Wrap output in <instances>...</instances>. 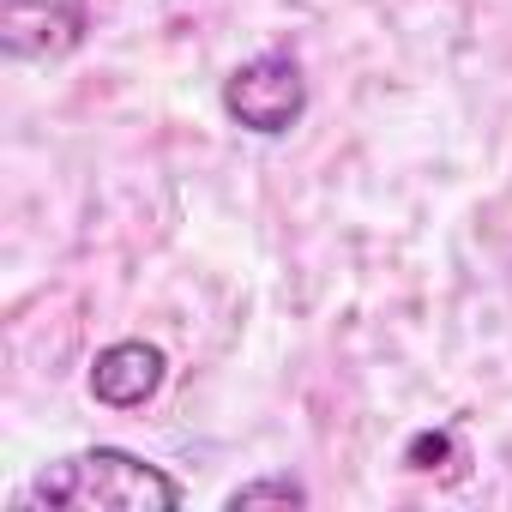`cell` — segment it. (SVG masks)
I'll return each mask as SVG.
<instances>
[{
    "label": "cell",
    "mask_w": 512,
    "mask_h": 512,
    "mask_svg": "<svg viewBox=\"0 0 512 512\" xmlns=\"http://www.w3.org/2000/svg\"><path fill=\"white\" fill-rule=\"evenodd\" d=\"M79 37H85V7L79 0H7V49L19 61L67 55Z\"/></svg>",
    "instance_id": "cell-3"
},
{
    "label": "cell",
    "mask_w": 512,
    "mask_h": 512,
    "mask_svg": "<svg viewBox=\"0 0 512 512\" xmlns=\"http://www.w3.org/2000/svg\"><path fill=\"white\" fill-rule=\"evenodd\" d=\"M163 350L157 344H145V338H121V344H109L103 356H97V368H91V392L109 404V410H139L145 398H157V386H163Z\"/></svg>",
    "instance_id": "cell-4"
},
{
    "label": "cell",
    "mask_w": 512,
    "mask_h": 512,
    "mask_svg": "<svg viewBox=\"0 0 512 512\" xmlns=\"http://www.w3.org/2000/svg\"><path fill=\"white\" fill-rule=\"evenodd\" d=\"M223 109L253 127V133H290L308 109V79H302V61L290 49H266L253 55L247 67L229 73L223 85Z\"/></svg>",
    "instance_id": "cell-2"
},
{
    "label": "cell",
    "mask_w": 512,
    "mask_h": 512,
    "mask_svg": "<svg viewBox=\"0 0 512 512\" xmlns=\"http://www.w3.org/2000/svg\"><path fill=\"white\" fill-rule=\"evenodd\" d=\"M49 506L55 512H169L181 506V482L121 446H91L49 464L19 494V512H49Z\"/></svg>",
    "instance_id": "cell-1"
},
{
    "label": "cell",
    "mask_w": 512,
    "mask_h": 512,
    "mask_svg": "<svg viewBox=\"0 0 512 512\" xmlns=\"http://www.w3.org/2000/svg\"><path fill=\"white\" fill-rule=\"evenodd\" d=\"M247 506H308V488L296 476H260L229 494V512H247Z\"/></svg>",
    "instance_id": "cell-5"
}]
</instances>
